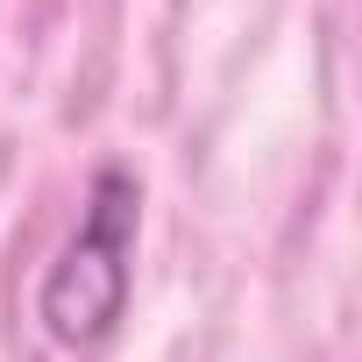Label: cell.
<instances>
[{
  "label": "cell",
  "instance_id": "cell-1",
  "mask_svg": "<svg viewBox=\"0 0 362 362\" xmlns=\"http://www.w3.org/2000/svg\"><path fill=\"white\" fill-rule=\"evenodd\" d=\"M135 228H142V185H135V170L107 163L86 192V214H78L64 256L50 263V277L36 291V320L57 348L93 355L114 341V327L128 313V284H135Z\"/></svg>",
  "mask_w": 362,
  "mask_h": 362
}]
</instances>
